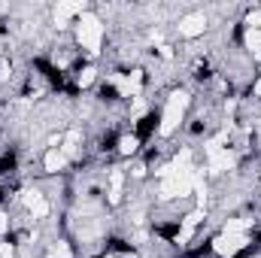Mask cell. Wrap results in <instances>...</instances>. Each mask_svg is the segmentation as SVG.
I'll return each instance as SVG.
<instances>
[{"mask_svg": "<svg viewBox=\"0 0 261 258\" xmlns=\"http://www.w3.org/2000/svg\"><path fill=\"white\" fill-rule=\"evenodd\" d=\"M158 176H161V197H164V200H170V197H186V194H192L197 186L203 183L200 170L192 164V149H179V155H176L167 167H161Z\"/></svg>", "mask_w": 261, "mask_h": 258, "instance_id": "6da1fadb", "label": "cell"}, {"mask_svg": "<svg viewBox=\"0 0 261 258\" xmlns=\"http://www.w3.org/2000/svg\"><path fill=\"white\" fill-rule=\"evenodd\" d=\"M76 43L88 52V55H97L100 52V43H103V21L94 15V12H82L76 18Z\"/></svg>", "mask_w": 261, "mask_h": 258, "instance_id": "7a4b0ae2", "label": "cell"}, {"mask_svg": "<svg viewBox=\"0 0 261 258\" xmlns=\"http://www.w3.org/2000/svg\"><path fill=\"white\" fill-rule=\"evenodd\" d=\"M186 110H189V91H182V88H179V91H173V94L167 97V104H164L158 134H161V137H170L173 131L179 128V122H182Z\"/></svg>", "mask_w": 261, "mask_h": 258, "instance_id": "3957f363", "label": "cell"}, {"mask_svg": "<svg viewBox=\"0 0 261 258\" xmlns=\"http://www.w3.org/2000/svg\"><path fill=\"white\" fill-rule=\"evenodd\" d=\"M225 137H216V140H206L203 143V152H206V170L213 173H225V170H234L237 167V158L222 146Z\"/></svg>", "mask_w": 261, "mask_h": 258, "instance_id": "277c9868", "label": "cell"}, {"mask_svg": "<svg viewBox=\"0 0 261 258\" xmlns=\"http://www.w3.org/2000/svg\"><path fill=\"white\" fill-rule=\"evenodd\" d=\"M246 246H249V234H228V231H222L213 240V252L219 258H234L240 249H246Z\"/></svg>", "mask_w": 261, "mask_h": 258, "instance_id": "5b68a950", "label": "cell"}, {"mask_svg": "<svg viewBox=\"0 0 261 258\" xmlns=\"http://www.w3.org/2000/svg\"><path fill=\"white\" fill-rule=\"evenodd\" d=\"M203 31H206V15H203V12H189V15L179 18V37L195 40Z\"/></svg>", "mask_w": 261, "mask_h": 258, "instance_id": "8992f818", "label": "cell"}, {"mask_svg": "<svg viewBox=\"0 0 261 258\" xmlns=\"http://www.w3.org/2000/svg\"><path fill=\"white\" fill-rule=\"evenodd\" d=\"M82 12H88V6H85L82 0H61V3L55 6V24H58V28H67L70 18H76V15H82Z\"/></svg>", "mask_w": 261, "mask_h": 258, "instance_id": "52a82bcc", "label": "cell"}, {"mask_svg": "<svg viewBox=\"0 0 261 258\" xmlns=\"http://www.w3.org/2000/svg\"><path fill=\"white\" fill-rule=\"evenodd\" d=\"M24 207L31 210L34 219H46V216H49V200L37 192V189H28V192H24Z\"/></svg>", "mask_w": 261, "mask_h": 258, "instance_id": "ba28073f", "label": "cell"}, {"mask_svg": "<svg viewBox=\"0 0 261 258\" xmlns=\"http://www.w3.org/2000/svg\"><path fill=\"white\" fill-rule=\"evenodd\" d=\"M246 46L249 49H261V9H255L246 18Z\"/></svg>", "mask_w": 261, "mask_h": 258, "instance_id": "9c48e42d", "label": "cell"}, {"mask_svg": "<svg viewBox=\"0 0 261 258\" xmlns=\"http://www.w3.org/2000/svg\"><path fill=\"white\" fill-rule=\"evenodd\" d=\"M43 167H46V173H58V170H64L67 167V155L61 152V149H49L46 158H43Z\"/></svg>", "mask_w": 261, "mask_h": 258, "instance_id": "30bf717a", "label": "cell"}, {"mask_svg": "<svg viewBox=\"0 0 261 258\" xmlns=\"http://www.w3.org/2000/svg\"><path fill=\"white\" fill-rule=\"evenodd\" d=\"M206 219V213H203V207H197V210H192L186 219H182V234H179V240H189L192 237V231H195L197 225Z\"/></svg>", "mask_w": 261, "mask_h": 258, "instance_id": "8fae6325", "label": "cell"}, {"mask_svg": "<svg viewBox=\"0 0 261 258\" xmlns=\"http://www.w3.org/2000/svg\"><path fill=\"white\" fill-rule=\"evenodd\" d=\"M122 170H113V176H110V183H113V189H110V203H119L122 200Z\"/></svg>", "mask_w": 261, "mask_h": 258, "instance_id": "7c38bea8", "label": "cell"}, {"mask_svg": "<svg viewBox=\"0 0 261 258\" xmlns=\"http://www.w3.org/2000/svg\"><path fill=\"white\" fill-rule=\"evenodd\" d=\"M137 146H140V140H137L134 134H128V137H122V140H119V152H122V155H134V152H137Z\"/></svg>", "mask_w": 261, "mask_h": 258, "instance_id": "4fadbf2b", "label": "cell"}, {"mask_svg": "<svg viewBox=\"0 0 261 258\" xmlns=\"http://www.w3.org/2000/svg\"><path fill=\"white\" fill-rule=\"evenodd\" d=\"M49 258H73V252H70V246H67V243L58 240V243L49 249Z\"/></svg>", "mask_w": 261, "mask_h": 258, "instance_id": "5bb4252c", "label": "cell"}, {"mask_svg": "<svg viewBox=\"0 0 261 258\" xmlns=\"http://www.w3.org/2000/svg\"><path fill=\"white\" fill-rule=\"evenodd\" d=\"M94 76H97V70H94V67H85V70L79 73V85H82V88H88V85L94 82Z\"/></svg>", "mask_w": 261, "mask_h": 258, "instance_id": "9a60e30c", "label": "cell"}, {"mask_svg": "<svg viewBox=\"0 0 261 258\" xmlns=\"http://www.w3.org/2000/svg\"><path fill=\"white\" fill-rule=\"evenodd\" d=\"M158 49H161V58H173V49L170 46H158Z\"/></svg>", "mask_w": 261, "mask_h": 258, "instance_id": "2e32d148", "label": "cell"}, {"mask_svg": "<svg viewBox=\"0 0 261 258\" xmlns=\"http://www.w3.org/2000/svg\"><path fill=\"white\" fill-rule=\"evenodd\" d=\"M255 94L261 97V82H255Z\"/></svg>", "mask_w": 261, "mask_h": 258, "instance_id": "e0dca14e", "label": "cell"}]
</instances>
